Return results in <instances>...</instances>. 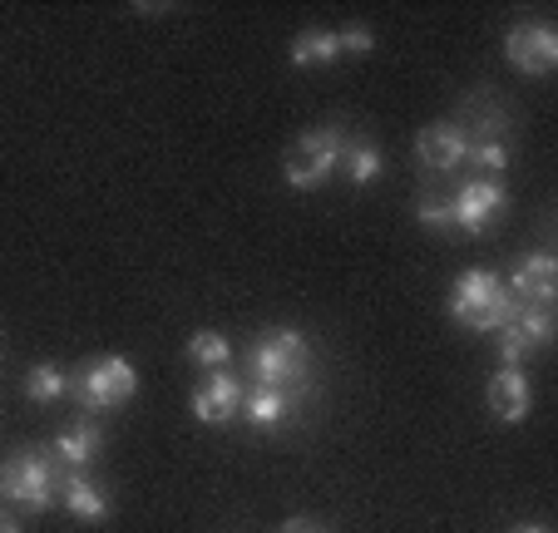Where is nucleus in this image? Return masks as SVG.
Instances as JSON below:
<instances>
[{
  "label": "nucleus",
  "instance_id": "nucleus-1",
  "mask_svg": "<svg viewBox=\"0 0 558 533\" xmlns=\"http://www.w3.org/2000/svg\"><path fill=\"white\" fill-rule=\"evenodd\" d=\"M247 376L263 390H306L312 380V346L302 331H263L247 346Z\"/></svg>",
  "mask_w": 558,
  "mask_h": 533
},
{
  "label": "nucleus",
  "instance_id": "nucleus-2",
  "mask_svg": "<svg viewBox=\"0 0 558 533\" xmlns=\"http://www.w3.org/2000/svg\"><path fill=\"white\" fill-rule=\"evenodd\" d=\"M450 316L464 331H499V326L514 316V296H509V287L499 282L495 272L470 267L450 292Z\"/></svg>",
  "mask_w": 558,
  "mask_h": 533
},
{
  "label": "nucleus",
  "instance_id": "nucleus-3",
  "mask_svg": "<svg viewBox=\"0 0 558 533\" xmlns=\"http://www.w3.org/2000/svg\"><path fill=\"white\" fill-rule=\"evenodd\" d=\"M341 148H347V134H341V129H306V134H296L292 148L282 154L287 189H296V193L322 189V183L341 168Z\"/></svg>",
  "mask_w": 558,
  "mask_h": 533
},
{
  "label": "nucleus",
  "instance_id": "nucleus-4",
  "mask_svg": "<svg viewBox=\"0 0 558 533\" xmlns=\"http://www.w3.org/2000/svg\"><path fill=\"white\" fill-rule=\"evenodd\" d=\"M0 489L11 494L21 509L45 513L54 499H60V470H54V455L21 450L11 464H5V474H0Z\"/></svg>",
  "mask_w": 558,
  "mask_h": 533
},
{
  "label": "nucleus",
  "instance_id": "nucleus-5",
  "mask_svg": "<svg viewBox=\"0 0 558 533\" xmlns=\"http://www.w3.org/2000/svg\"><path fill=\"white\" fill-rule=\"evenodd\" d=\"M134 390H138V371L129 366L124 355H105V361L85 366L80 380H74V400H80V410H89V415H105V410L134 400Z\"/></svg>",
  "mask_w": 558,
  "mask_h": 533
},
{
  "label": "nucleus",
  "instance_id": "nucleus-6",
  "mask_svg": "<svg viewBox=\"0 0 558 533\" xmlns=\"http://www.w3.org/2000/svg\"><path fill=\"white\" fill-rule=\"evenodd\" d=\"M509 208V189L505 183H489V178H470L460 193L450 198V218L460 232H470V238H480V232H489L499 218H505Z\"/></svg>",
  "mask_w": 558,
  "mask_h": 533
},
{
  "label": "nucleus",
  "instance_id": "nucleus-7",
  "mask_svg": "<svg viewBox=\"0 0 558 533\" xmlns=\"http://www.w3.org/2000/svg\"><path fill=\"white\" fill-rule=\"evenodd\" d=\"M548 336H554V312H538V306H514L505 326H499V355L505 366H524L529 351H544Z\"/></svg>",
  "mask_w": 558,
  "mask_h": 533
},
{
  "label": "nucleus",
  "instance_id": "nucleus-8",
  "mask_svg": "<svg viewBox=\"0 0 558 533\" xmlns=\"http://www.w3.org/2000/svg\"><path fill=\"white\" fill-rule=\"evenodd\" d=\"M509 50V64H514L519 74H548L558 64V35L548 31V25L529 21V25H514L505 40Z\"/></svg>",
  "mask_w": 558,
  "mask_h": 533
},
{
  "label": "nucleus",
  "instance_id": "nucleus-9",
  "mask_svg": "<svg viewBox=\"0 0 558 533\" xmlns=\"http://www.w3.org/2000/svg\"><path fill=\"white\" fill-rule=\"evenodd\" d=\"M470 154V129L464 124H425L421 138H415V158L430 173H450V168L464 163Z\"/></svg>",
  "mask_w": 558,
  "mask_h": 533
},
{
  "label": "nucleus",
  "instance_id": "nucleus-10",
  "mask_svg": "<svg viewBox=\"0 0 558 533\" xmlns=\"http://www.w3.org/2000/svg\"><path fill=\"white\" fill-rule=\"evenodd\" d=\"M238 410H243V380L228 376V371H213V376L193 390V415H198L203 425H228V420H238Z\"/></svg>",
  "mask_w": 558,
  "mask_h": 533
},
{
  "label": "nucleus",
  "instance_id": "nucleus-11",
  "mask_svg": "<svg viewBox=\"0 0 558 533\" xmlns=\"http://www.w3.org/2000/svg\"><path fill=\"white\" fill-rule=\"evenodd\" d=\"M554 292H558V262L548 257V252H534V257L519 262L514 287H509L514 306H538V312H548V306H554Z\"/></svg>",
  "mask_w": 558,
  "mask_h": 533
},
{
  "label": "nucleus",
  "instance_id": "nucleus-12",
  "mask_svg": "<svg viewBox=\"0 0 558 533\" xmlns=\"http://www.w3.org/2000/svg\"><path fill=\"white\" fill-rule=\"evenodd\" d=\"M529 405H534V396H529V380L519 366H505L495 380H489V410H495L505 425H524Z\"/></svg>",
  "mask_w": 558,
  "mask_h": 533
},
{
  "label": "nucleus",
  "instance_id": "nucleus-13",
  "mask_svg": "<svg viewBox=\"0 0 558 533\" xmlns=\"http://www.w3.org/2000/svg\"><path fill=\"white\" fill-rule=\"evenodd\" d=\"M60 504L85 523H105L109 519V494L99 484H89L85 474H64L60 480Z\"/></svg>",
  "mask_w": 558,
  "mask_h": 533
},
{
  "label": "nucleus",
  "instance_id": "nucleus-14",
  "mask_svg": "<svg viewBox=\"0 0 558 533\" xmlns=\"http://www.w3.org/2000/svg\"><path fill=\"white\" fill-rule=\"evenodd\" d=\"M238 415H243L253 429H277L287 415H292V396H287V390L247 386L243 390V410H238Z\"/></svg>",
  "mask_w": 558,
  "mask_h": 533
},
{
  "label": "nucleus",
  "instance_id": "nucleus-15",
  "mask_svg": "<svg viewBox=\"0 0 558 533\" xmlns=\"http://www.w3.org/2000/svg\"><path fill=\"white\" fill-rule=\"evenodd\" d=\"M99 445H105V435H99V425H89V420H80L74 429H64L60 439L50 445L54 464H70V470H80V464H89L99 455Z\"/></svg>",
  "mask_w": 558,
  "mask_h": 533
},
{
  "label": "nucleus",
  "instance_id": "nucleus-16",
  "mask_svg": "<svg viewBox=\"0 0 558 533\" xmlns=\"http://www.w3.org/2000/svg\"><path fill=\"white\" fill-rule=\"evenodd\" d=\"M337 60H341L337 31H302L292 40V64L296 70H316V64H337Z\"/></svg>",
  "mask_w": 558,
  "mask_h": 533
},
{
  "label": "nucleus",
  "instance_id": "nucleus-17",
  "mask_svg": "<svg viewBox=\"0 0 558 533\" xmlns=\"http://www.w3.org/2000/svg\"><path fill=\"white\" fill-rule=\"evenodd\" d=\"M341 163H347V178L356 189H371L380 178V168H386V158H380V148L371 144V138H356V144L341 148Z\"/></svg>",
  "mask_w": 558,
  "mask_h": 533
},
{
  "label": "nucleus",
  "instance_id": "nucleus-18",
  "mask_svg": "<svg viewBox=\"0 0 558 533\" xmlns=\"http://www.w3.org/2000/svg\"><path fill=\"white\" fill-rule=\"evenodd\" d=\"M189 361L193 366H203V371H228L232 366V341L228 336H218V331H198L189 341Z\"/></svg>",
  "mask_w": 558,
  "mask_h": 533
},
{
  "label": "nucleus",
  "instance_id": "nucleus-19",
  "mask_svg": "<svg viewBox=\"0 0 558 533\" xmlns=\"http://www.w3.org/2000/svg\"><path fill=\"white\" fill-rule=\"evenodd\" d=\"M464 158L474 163V178H489V183H499L509 168V148L499 138H470V154Z\"/></svg>",
  "mask_w": 558,
  "mask_h": 533
},
{
  "label": "nucleus",
  "instance_id": "nucleus-20",
  "mask_svg": "<svg viewBox=\"0 0 558 533\" xmlns=\"http://www.w3.org/2000/svg\"><path fill=\"white\" fill-rule=\"evenodd\" d=\"M64 390H70V380H64L60 366H35L31 376H25V396H31L35 405H45V400H60Z\"/></svg>",
  "mask_w": 558,
  "mask_h": 533
},
{
  "label": "nucleus",
  "instance_id": "nucleus-21",
  "mask_svg": "<svg viewBox=\"0 0 558 533\" xmlns=\"http://www.w3.org/2000/svg\"><path fill=\"white\" fill-rule=\"evenodd\" d=\"M415 218H421V228H430V232H454V218H450V203H435V198H421V208H415Z\"/></svg>",
  "mask_w": 558,
  "mask_h": 533
},
{
  "label": "nucleus",
  "instance_id": "nucleus-22",
  "mask_svg": "<svg viewBox=\"0 0 558 533\" xmlns=\"http://www.w3.org/2000/svg\"><path fill=\"white\" fill-rule=\"evenodd\" d=\"M337 45H341V54H366L376 45V35L366 25H351V31H337Z\"/></svg>",
  "mask_w": 558,
  "mask_h": 533
},
{
  "label": "nucleus",
  "instance_id": "nucleus-23",
  "mask_svg": "<svg viewBox=\"0 0 558 533\" xmlns=\"http://www.w3.org/2000/svg\"><path fill=\"white\" fill-rule=\"evenodd\" d=\"M282 533H327V529H316V523H306V519H292Z\"/></svg>",
  "mask_w": 558,
  "mask_h": 533
},
{
  "label": "nucleus",
  "instance_id": "nucleus-24",
  "mask_svg": "<svg viewBox=\"0 0 558 533\" xmlns=\"http://www.w3.org/2000/svg\"><path fill=\"white\" fill-rule=\"evenodd\" d=\"M514 533H544V529H538V523H524V529H514Z\"/></svg>",
  "mask_w": 558,
  "mask_h": 533
}]
</instances>
